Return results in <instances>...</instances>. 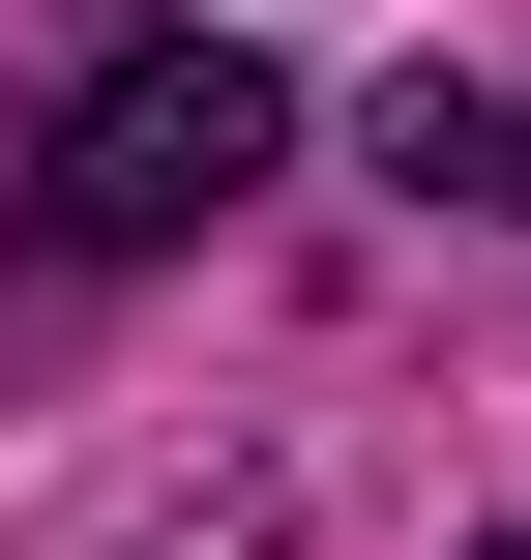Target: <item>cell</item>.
I'll list each match as a JSON object with an SVG mask.
<instances>
[{
    "mask_svg": "<svg viewBox=\"0 0 531 560\" xmlns=\"http://www.w3.org/2000/svg\"><path fill=\"white\" fill-rule=\"evenodd\" d=\"M266 148H296V89H266L236 30H118V59H59V118H30V236H59V266H177Z\"/></svg>",
    "mask_w": 531,
    "mask_h": 560,
    "instance_id": "1",
    "label": "cell"
},
{
    "mask_svg": "<svg viewBox=\"0 0 531 560\" xmlns=\"http://www.w3.org/2000/svg\"><path fill=\"white\" fill-rule=\"evenodd\" d=\"M473 560H531V532H473Z\"/></svg>",
    "mask_w": 531,
    "mask_h": 560,
    "instance_id": "2",
    "label": "cell"
}]
</instances>
